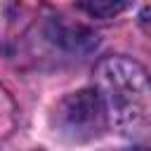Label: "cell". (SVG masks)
Masks as SVG:
<instances>
[{"instance_id": "6da1fadb", "label": "cell", "mask_w": 151, "mask_h": 151, "mask_svg": "<svg viewBox=\"0 0 151 151\" xmlns=\"http://www.w3.org/2000/svg\"><path fill=\"white\" fill-rule=\"evenodd\" d=\"M104 97L116 123L130 134L151 132V80L144 68L130 59H106L99 66Z\"/></svg>"}, {"instance_id": "7a4b0ae2", "label": "cell", "mask_w": 151, "mask_h": 151, "mask_svg": "<svg viewBox=\"0 0 151 151\" xmlns=\"http://www.w3.org/2000/svg\"><path fill=\"white\" fill-rule=\"evenodd\" d=\"M57 118L64 125L66 132H73L80 137V132H87V137L97 134L104 125V106L97 90H80L68 94L59 109Z\"/></svg>"}, {"instance_id": "3957f363", "label": "cell", "mask_w": 151, "mask_h": 151, "mask_svg": "<svg viewBox=\"0 0 151 151\" xmlns=\"http://www.w3.org/2000/svg\"><path fill=\"white\" fill-rule=\"evenodd\" d=\"M125 0H80V7L97 19H111L123 9Z\"/></svg>"}]
</instances>
